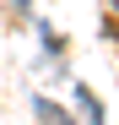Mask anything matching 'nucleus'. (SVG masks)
Masks as SVG:
<instances>
[{
    "instance_id": "f257e3e1",
    "label": "nucleus",
    "mask_w": 119,
    "mask_h": 125,
    "mask_svg": "<svg viewBox=\"0 0 119 125\" xmlns=\"http://www.w3.org/2000/svg\"><path fill=\"white\" fill-rule=\"evenodd\" d=\"M76 103H81V114H87L92 125H103V103H97V98H92L87 87H76Z\"/></svg>"
},
{
    "instance_id": "f03ea898",
    "label": "nucleus",
    "mask_w": 119,
    "mask_h": 125,
    "mask_svg": "<svg viewBox=\"0 0 119 125\" xmlns=\"http://www.w3.org/2000/svg\"><path fill=\"white\" fill-rule=\"evenodd\" d=\"M38 114H43V125H70V120H65V114H60V109H54V103H49V98H38Z\"/></svg>"
},
{
    "instance_id": "7ed1b4c3",
    "label": "nucleus",
    "mask_w": 119,
    "mask_h": 125,
    "mask_svg": "<svg viewBox=\"0 0 119 125\" xmlns=\"http://www.w3.org/2000/svg\"><path fill=\"white\" fill-rule=\"evenodd\" d=\"M11 6H27V0H11Z\"/></svg>"
},
{
    "instance_id": "20e7f679",
    "label": "nucleus",
    "mask_w": 119,
    "mask_h": 125,
    "mask_svg": "<svg viewBox=\"0 0 119 125\" xmlns=\"http://www.w3.org/2000/svg\"><path fill=\"white\" fill-rule=\"evenodd\" d=\"M114 11H119V0H114Z\"/></svg>"
}]
</instances>
